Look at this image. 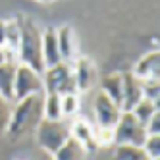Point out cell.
I'll return each instance as SVG.
<instances>
[{
    "instance_id": "cell-1",
    "label": "cell",
    "mask_w": 160,
    "mask_h": 160,
    "mask_svg": "<svg viewBox=\"0 0 160 160\" xmlns=\"http://www.w3.org/2000/svg\"><path fill=\"white\" fill-rule=\"evenodd\" d=\"M42 97L41 93L31 95L18 100V106L12 110V118H10L6 135L8 139L18 141L21 137H25L27 133H31L33 129H37L39 122L44 118L42 116Z\"/></svg>"
},
{
    "instance_id": "cell-2",
    "label": "cell",
    "mask_w": 160,
    "mask_h": 160,
    "mask_svg": "<svg viewBox=\"0 0 160 160\" xmlns=\"http://www.w3.org/2000/svg\"><path fill=\"white\" fill-rule=\"evenodd\" d=\"M19 23V58L21 64L31 68L33 72L42 73L44 64H42V33L39 31L37 23H33L29 18H21Z\"/></svg>"
},
{
    "instance_id": "cell-3",
    "label": "cell",
    "mask_w": 160,
    "mask_h": 160,
    "mask_svg": "<svg viewBox=\"0 0 160 160\" xmlns=\"http://www.w3.org/2000/svg\"><path fill=\"white\" fill-rule=\"evenodd\" d=\"M147 139L145 125L131 112H122L118 123L112 128V141L116 145H137L143 147Z\"/></svg>"
},
{
    "instance_id": "cell-4",
    "label": "cell",
    "mask_w": 160,
    "mask_h": 160,
    "mask_svg": "<svg viewBox=\"0 0 160 160\" xmlns=\"http://www.w3.org/2000/svg\"><path fill=\"white\" fill-rule=\"evenodd\" d=\"M35 131H37V143L41 145V148H44V151H48V152H56L72 137L68 125H64L60 120L42 118Z\"/></svg>"
},
{
    "instance_id": "cell-5",
    "label": "cell",
    "mask_w": 160,
    "mask_h": 160,
    "mask_svg": "<svg viewBox=\"0 0 160 160\" xmlns=\"http://www.w3.org/2000/svg\"><path fill=\"white\" fill-rule=\"evenodd\" d=\"M42 87H47L48 93H56V95L77 93L72 66L68 62H60L58 66L48 68L47 75H44V81H42Z\"/></svg>"
},
{
    "instance_id": "cell-6",
    "label": "cell",
    "mask_w": 160,
    "mask_h": 160,
    "mask_svg": "<svg viewBox=\"0 0 160 160\" xmlns=\"http://www.w3.org/2000/svg\"><path fill=\"white\" fill-rule=\"evenodd\" d=\"M42 91V79L41 73L33 72L31 68L27 66H18V72H16V81H14V98L21 100L25 97L31 95H37Z\"/></svg>"
},
{
    "instance_id": "cell-7",
    "label": "cell",
    "mask_w": 160,
    "mask_h": 160,
    "mask_svg": "<svg viewBox=\"0 0 160 160\" xmlns=\"http://www.w3.org/2000/svg\"><path fill=\"white\" fill-rule=\"evenodd\" d=\"M95 116L100 129H112L122 116V108L104 93H98L95 97Z\"/></svg>"
},
{
    "instance_id": "cell-8",
    "label": "cell",
    "mask_w": 160,
    "mask_h": 160,
    "mask_svg": "<svg viewBox=\"0 0 160 160\" xmlns=\"http://www.w3.org/2000/svg\"><path fill=\"white\" fill-rule=\"evenodd\" d=\"M143 98L141 79L133 73H122V112H131L133 106Z\"/></svg>"
},
{
    "instance_id": "cell-9",
    "label": "cell",
    "mask_w": 160,
    "mask_h": 160,
    "mask_svg": "<svg viewBox=\"0 0 160 160\" xmlns=\"http://www.w3.org/2000/svg\"><path fill=\"white\" fill-rule=\"evenodd\" d=\"M62 62V56L58 50V39H56V31L48 29L42 33V64L44 70L47 68H54Z\"/></svg>"
},
{
    "instance_id": "cell-10",
    "label": "cell",
    "mask_w": 160,
    "mask_h": 160,
    "mask_svg": "<svg viewBox=\"0 0 160 160\" xmlns=\"http://www.w3.org/2000/svg\"><path fill=\"white\" fill-rule=\"evenodd\" d=\"M73 79H75V87H77V91H87L91 85L95 83L97 72H95V66L91 64V60L81 58V60L77 62L75 70H73Z\"/></svg>"
},
{
    "instance_id": "cell-11",
    "label": "cell",
    "mask_w": 160,
    "mask_h": 160,
    "mask_svg": "<svg viewBox=\"0 0 160 160\" xmlns=\"http://www.w3.org/2000/svg\"><path fill=\"white\" fill-rule=\"evenodd\" d=\"M16 72L18 66L14 62H4L0 64V95L6 100L14 98V81H16Z\"/></svg>"
},
{
    "instance_id": "cell-12",
    "label": "cell",
    "mask_w": 160,
    "mask_h": 160,
    "mask_svg": "<svg viewBox=\"0 0 160 160\" xmlns=\"http://www.w3.org/2000/svg\"><path fill=\"white\" fill-rule=\"evenodd\" d=\"M158 66H160V54L148 52L145 58L139 60L133 75L139 79H158Z\"/></svg>"
},
{
    "instance_id": "cell-13",
    "label": "cell",
    "mask_w": 160,
    "mask_h": 160,
    "mask_svg": "<svg viewBox=\"0 0 160 160\" xmlns=\"http://www.w3.org/2000/svg\"><path fill=\"white\" fill-rule=\"evenodd\" d=\"M85 148L77 139L70 137L58 151L54 152V160H85Z\"/></svg>"
},
{
    "instance_id": "cell-14",
    "label": "cell",
    "mask_w": 160,
    "mask_h": 160,
    "mask_svg": "<svg viewBox=\"0 0 160 160\" xmlns=\"http://www.w3.org/2000/svg\"><path fill=\"white\" fill-rule=\"evenodd\" d=\"M70 135L83 145L85 151H95V148H97V139L93 137V129H91L85 122L73 123V128L70 129Z\"/></svg>"
},
{
    "instance_id": "cell-15",
    "label": "cell",
    "mask_w": 160,
    "mask_h": 160,
    "mask_svg": "<svg viewBox=\"0 0 160 160\" xmlns=\"http://www.w3.org/2000/svg\"><path fill=\"white\" fill-rule=\"evenodd\" d=\"M108 98H112L116 104H122V73H112L102 79V91Z\"/></svg>"
},
{
    "instance_id": "cell-16",
    "label": "cell",
    "mask_w": 160,
    "mask_h": 160,
    "mask_svg": "<svg viewBox=\"0 0 160 160\" xmlns=\"http://www.w3.org/2000/svg\"><path fill=\"white\" fill-rule=\"evenodd\" d=\"M56 39H58V50L62 56V62H68L73 56V33L70 27H60L56 31Z\"/></svg>"
},
{
    "instance_id": "cell-17",
    "label": "cell",
    "mask_w": 160,
    "mask_h": 160,
    "mask_svg": "<svg viewBox=\"0 0 160 160\" xmlns=\"http://www.w3.org/2000/svg\"><path fill=\"white\" fill-rule=\"evenodd\" d=\"M114 160H152L145 152L143 147L137 145H116Z\"/></svg>"
},
{
    "instance_id": "cell-18",
    "label": "cell",
    "mask_w": 160,
    "mask_h": 160,
    "mask_svg": "<svg viewBox=\"0 0 160 160\" xmlns=\"http://www.w3.org/2000/svg\"><path fill=\"white\" fill-rule=\"evenodd\" d=\"M42 116L47 120H60L62 118V97L56 93H48L42 100Z\"/></svg>"
},
{
    "instance_id": "cell-19",
    "label": "cell",
    "mask_w": 160,
    "mask_h": 160,
    "mask_svg": "<svg viewBox=\"0 0 160 160\" xmlns=\"http://www.w3.org/2000/svg\"><path fill=\"white\" fill-rule=\"evenodd\" d=\"M154 112H158V104H154V102L148 100V98H141V100L133 106V110H131V114H133V116L139 120L143 125H147V122L152 118Z\"/></svg>"
},
{
    "instance_id": "cell-20",
    "label": "cell",
    "mask_w": 160,
    "mask_h": 160,
    "mask_svg": "<svg viewBox=\"0 0 160 160\" xmlns=\"http://www.w3.org/2000/svg\"><path fill=\"white\" fill-rule=\"evenodd\" d=\"M19 37H21V31H19L18 21H10V23H6V48L8 50L14 52L19 47Z\"/></svg>"
},
{
    "instance_id": "cell-21",
    "label": "cell",
    "mask_w": 160,
    "mask_h": 160,
    "mask_svg": "<svg viewBox=\"0 0 160 160\" xmlns=\"http://www.w3.org/2000/svg\"><path fill=\"white\" fill-rule=\"evenodd\" d=\"M10 118H12V106H10V100H6L0 95V139L6 135Z\"/></svg>"
},
{
    "instance_id": "cell-22",
    "label": "cell",
    "mask_w": 160,
    "mask_h": 160,
    "mask_svg": "<svg viewBox=\"0 0 160 160\" xmlns=\"http://www.w3.org/2000/svg\"><path fill=\"white\" fill-rule=\"evenodd\" d=\"M141 89H143V98L152 100L154 104H158V79H141Z\"/></svg>"
},
{
    "instance_id": "cell-23",
    "label": "cell",
    "mask_w": 160,
    "mask_h": 160,
    "mask_svg": "<svg viewBox=\"0 0 160 160\" xmlns=\"http://www.w3.org/2000/svg\"><path fill=\"white\" fill-rule=\"evenodd\" d=\"M143 148L152 160L160 158V135H147V139L143 143Z\"/></svg>"
},
{
    "instance_id": "cell-24",
    "label": "cell",
    "mask_w": 160,
    "mask_h": 160,
    "mask_svg": "<svg viewBox=\"0 0 160 160\" xmlns=\"http://www.w3.org/2000/svg\"><path fill=\"white\" fill-rule=\"evenodd\" d=\"M62 97V116H72V114L77 112L79 108V98L75 93L70 95H60Z\"/></svg>"
},
{
    "instance_id": "cell-25",
    "label": "cell",
    "mask_w": 160,
    "mask_h": 160,
    "mask_svg": "<svg viewBox=\"0 0 160 160\" xmlns=\"http://www.w3.org/2000/svg\"><path fill=\"white\" fill-rule=\"evenodd\" d=\"M145 129H147V135H160V114L158 112L152 114V118L147 122Z\"/></svg>"
},
{
    "instance_id": "cell-26",
    "label": "cell",
    "mask_w": 160,
    "mask_h": 160,
    "mask_svg": "<svg viewBox=\"0 0 160 160\" xmlns=\"http://www.w3.org/2000/svg\"><path fill=\"white\" fill-rule=\"evenodd\" d=\"M4 62H14L12 50H8L6 47H0V64H4Z\"/></svg>"
},
{
    "instance_id": "cell-27",
    "label": "cell",
    "mask_w": 160,
    "mask_h": 160,
    "mask_svg": "<svg viewBox=\"0 0 160 160\" xmlns=\"http://www.w3.org/2000/svg\"><path fill=\"white\" fill-rule=\"evenodd\" d=\"M0 47H6V21H0Z\"/></svg>"
},
{
    "instance_id": "cell-28",
    "label": "cell",
    "mask_w": 160,
    "mask_h": 160,
    "mask_svg": "<svg viewBox=\"0 0 160 160\" xmlns=\"http://www.w3.org/2000/svg\"><path fill=\"white\" fill-rule=\"evenodd\" d=\"M44 2H47V0H44Z\"/></svg>"
}]
</instances>
